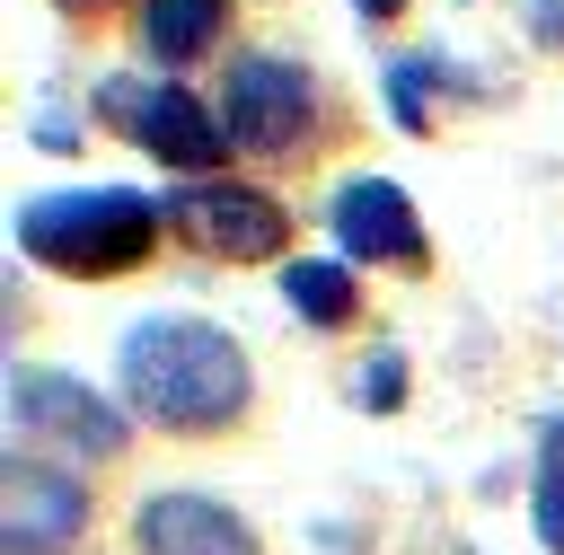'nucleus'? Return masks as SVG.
<instances>
[{"label":"nucleus","instance_id":"obj_15","mask_svg":"<svg viewBox=\"0 0 564 555\" xmlns=\"http://www.w3.org/2000/svg\"><path fill=\"white\" fill-rule=\"evenodd\" d=\"M352 9H361V18H397L405 0H352Z\"/></svg>","mask_w":564,"mask_h":555},{"label":"nucleus","instance_id":"obj_3","mask_svg":"<svg viewBox=\"0 0 564 555\" xmlns=\"http://www.w3.org/2000/svg\"><path fill=\"white\" fill-rule=\"evenodd\" d=\"M97 106H106L150 159H176V167H220V150H229V123H220L203 97H185L176 79H106Z\"/></svg>","mask_w":564,"mask_h":555},{"label":"nucleus","instance_id":"obj_10","mask_svg":"<svg viewBox=\"0 0 564 555\" xmlns=\"http://www.w3.org/2000/svg\"><path fill=\"white\" fill-rule=\"evenodd\" d=\"M229 26V0H141V53L150 62H194Z\"/></svg>","mask_w":564,"mask_h":555},{"label":"nucleus","instance_id":"obj_7","mask_svg":"<svg viewBox=\"0 0 564 555\" xmlns=\"http://www.w3.org/2000/svg\"><path fill=\"white\" fill-rule=\"evenodd\" d=\"M335 238H344V255H370V264H397V273L423 264V229H414V203H405L397 176H352L335 194Z\"/></svg>","mask_w":564,"mask_h":555},{"label":"nucleus","instance_id":"obj_6","mask_svg":"<svg viewBox=\"0 0 564 555\" xmlns=\"http://www.w3.org/2000/svg\"><path fill=\"white\" fill-rule=\"evenodd\" d=\"M167 229L194 255H220V264H256V255L291 247V211L247 194V185H185V194H167Z\"/></svg>","mask_w":564,"mask_h":555},{"label":"nucleus","instance_id":"obj_13","mask_svg":"<svg viewBox=\"0 0 564 555\" xmlns=\"http://www.w3.org/2000/svg\"><path fill=\"white\" fill-rule=\"evenodd\" d=\"M441 79H449L441 62H397V70H388V106H397V123H405V132H423V123H432L423 106H432V88H441Z\"/></svg>","mask_w":564,"mask_h":555},{"label":"nucleus","instance_id":"obj_1","mask_svg":"<svg viewBox=\"0 0 564 555\" xmlns=\"http://www.w3.org/2000/svg\"><path fill=\"white\" fill-rule=\"evenodd\" d=\"M123 396L159 432H220L247 414V352L203 317H132L123 326Z\"/></svg>","mask_w":564,"mask_h":555},{"label":"nucleus","instance_id":"obj_5","mask_svg":"<svg viewBox=\"0 0 564 555\" xmlns=\"http://www.w3.org/2000/svg\"><path fill=\"white\" fill-rule=\"evenodd\" d=\"M308 115H317V88H308V70L300 62H282V53H247L238 70H229V141L238 150H256V159H291L300 141H308Z\"/></svg>","mask_w":564,"mask_h":555},{"label":"nucleus","instance_id":"obj_8","mask_svg":"<svg viewBox=\"0 0 564 555\" xmlns=\"http://www.w3.org/2000/svg\"><path fill=\"white\" fill-rule=\"evenodd\" d=\"M79 529H88L79 476H62L53 458H18L9 467V555H62Z\"/></svg>","mask_w":564,"mask_h":555},{"label":"nucleus","instance_id":"obj_12","mask_svg":"<svg viewBox=\"0 0 564 555\" xmlns=\"http://www.w3.org/2000/svg\"><path fill=\"white\" fill-rule=\"evenodd\" d=\"M529 511H538V546L564 555V414L538 432V485H529Z\"/></svg>","mask_w":564,"mask_h":555},{"label":"nucleus","instance_id":"obj_9","mask_svg":"<svg viewBox=\"0 0 564 555\" xmlns=\"http://www.w3.org/2000/svg\"><path fill=\"white\" fill-rule=\"evenodd\" d=\"M132 537H141V555H256L247 520L220 511L212 493H150L132 511Z\"/></svg>","mask_w":564,"mask_h":555},{"label":"nucleus","instance_id":"obj_4","mask_svg":"<svg viewBox=\"0 0 564 555\" xmlns=\"http://www.w3.org/2000/svg\"><path fill=\"white\" fill-rule=\"evenodd\" d=\"M9 423L26 449H53V458H115L123 449V414L106 396H88L79 379L62 370H18L9 379Z\"/></svg>","mask_w":564,"mask_h":555},{"label":"nucleus","instance_id":"obj_11","mask_svg":"<svg viewBox=\"0 0 564 555\" xmlns=\"http://www.w3.org/2000/svg\"><path fill=\"white\" fill-rule=\"evenodd\" d=\"M282 300H291L308 326H344L361 291H352V264H344V255H291V264H282Z\"/></svg>","mask_w":564,"mask_h":555},{"label":"nucleus","instance_id":"obj_14","mask_svg":"<svg viewBox=\"0 0 564 555\" xmlns=\"http://www.w3.org/2000/svg\"><path fill=\"white\" fill-rule=\"evenodd\" d=\"M397 388H405V361H397V352H379V361L361 370V405H370V414H388V405H397Z\"/></svg>","mask_w":564,"mask_h":555},{"label":"nucleus","instance_id":"obj_2","mask_svg":"<svg viewBox=\"0 0 564 555\" xmlns=\"http://www.w3.org/2000/svg\"><path fill=\"white\" fill-rule=\"evenodd\" d=\"M167 229V203L132 194V185H70V194H35L18 211V247L53 273H79V282H106V273H132Z\"/></svg>","mask_w":564,"mask_h":555}]
</instances>
